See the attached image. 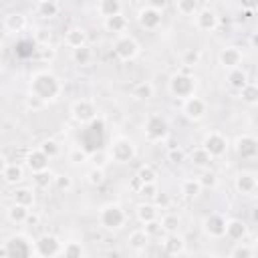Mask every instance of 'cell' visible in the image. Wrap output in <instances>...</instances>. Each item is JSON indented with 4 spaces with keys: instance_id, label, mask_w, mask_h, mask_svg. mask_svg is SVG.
<instances>
[{
    "instance_id": "18",
    "label": "cell",
    "mask_w": 258,
    "mask_h": 258,
    "mask_svg": "<svg viewBox=\"0 0 258 258\" xmlns=\"http://www.w3.org/2000/svg\"><path fill=\"white\" fill-rule=\"evenodd\" d=\"M218 58H220V64L224 69L232 71V69H238L242 64V50L238 46H224L220 50V56Z\"/></svg>"
},
{
    "instance_id": "46",
    "label": "cell",
    "mask_w": 258,
    "mask_h": 258,
    "mask_svg": "<svg viewBox=\"0 0 258 258\" xmlns=\"http://www.w3.org/2000/svg\"><path fill=\"white\" fill-rule=\"evenodd\" d=\"M103 181H105V169H101V167H91V169L87 171V183H89V185L97 187V185H101Z\"/></svg>"
},
{
    "instance_id": "43",
    "label": "cell",
    "mask_w": 258,
    "mask_h": 258,
    "mask_svg": "<svg viewBox=\"0 0 258 258\" xmlns=\"http://www.w3.org/2000/svg\"><path fill=\"white\" fill-rule=\"evenodd\" d=\"M38 149H40L48 159H54V157L60 155V145H58V141H54V139H44Z\"/></svg>"
},
{
    "instance_id": "54",
    "label": "cell",
    "mask_w": 258,
    "mask_h": 258,
    "mask_svg": "<svg viewBox=\"0 0 258 258\" xmlns=\"http://www.w3.org/2000/svg\"><path fill=\"white\" fill-rule=\"evenodd\" d=\"M54 185L60 191H69V189H73V179L67 173H60V175H54Z\"/></svg>"
},
{
    "instance_id": "55",
    "label": "cell",
    "mask_w": 258,
    "mask_h": 258,
    "mask_svg": "<svg viewBox=\"0 0 258 258\" xmlns=\"http://www.w3.org/2000/svg\"><path fill=\"white\" fill-rule=\"evenodd\" d=\"M38 46H44V44H48L50 42V32L48 30H44V28H40V30H36V34H34V38H32Z\"/></svg>"
},
{
    "instance_id": "8",
    "label": "cell",
    "mask_w": 258,
    "mask_h": 258,
    "mask_svg": "<svg viewBox=\"0 0 258 258\" xmlns=\"http://www.w3.org/2000/svg\"><path fill=\"white\" fill-rule=\"evenodd\" d=\"M103 137H105V119L97 115L83 129V145L81 147H85L87 151L89 149H95L97 151V149H101L99 145H103Z\"/></svg>"
},
{
    "instance_id": "13",
    "label": "cell",
    "mask_w": 258,
    "mask_h": 258,
    "mask_svg": "<svg viewBox=\"0 0 258 258\" xmlns=\"http://www.w3.org/2000/svg\"><path fill=\"white\" fill-rule=\"evenodd\" d=\"M181 113H183L189 121H200V119H204L206 113H208V103H206L202 97H198V95L187 97L185 101H181Z\"/></svg>"
},
{
    "instance_id": "56",
    "label": "cell",
    "mask_w": 258,
    "mask_h": 258,
    "mask_svg": "<svg viewBox=\"0 0 258 258\" xmlns=\"http://www.w3.org/2000/svg\"><path fill=\"white\" fill-rule=\"evenodd\" d=\"M30 44H34V40H20L18 46H16V52H18L20 56H28V54H32L36 48H26V46H30Z\"/></svg>"
},
{
    "instance_id": "38",
    "label": "cell",
    "mask_w": 258,
    "mask_h": 258,
    "mask_svg": "<svg viewBox=\"0 0 258 258\" xmlns=\"http://www.w3.org/2000/svg\"><path fill=\"white\" fill-rule=\"evenodd\" d=\"M189 159H191V163L196 165V167H202V169H206L214 159L210 157V153L204 149V147H196L191 153H189Z\"/></svg>"
},
{
    "instance_id": "32",
    "label": "cell",
    "mask_w": 258,
    "mask_h": 258,
    "mask_svg": "<svg viewBox=\"0 0 258 258\" xmlns=\"http://www.w3.org/2000/svg\"><path fill=\"white\" fill-rule=\"evenodd\" d=\"M60 256L62 258H85V248L79 240H69V242H62Z\"/></svg>"
},
{
    "instance_id": "28",
    "label": "cell",
    "mask_w": 258,
    "mask_h": 258,
    "mask_svg": "<svg viewBox=\"0 0 258 258\" xmlns=\"http://www.w3.org/2000/svg\"><path fill=\"white\" fill-rule=\"evenodd\" d=\"M2 177H4L6 183L16 185V183H20L22 177H24V167H22L20 163H8L6 169L2 171Z\"/></svg>"
},
{
    "instance_id": "15",
    "label": "cell",
    "mask_w": 258,
    "mask_h": 258,
    "mask_svg": "<svg viewBox=\"0 0 258 258\" xmlns=\"http://www.w3.org/2000/svg\"><path fill=\"white\" fill-rule=\"evenodd\" d=\"M161 18H163V12L151 8L149 4L141 6L139 12H137V22H139V26L145 28V30H157V28L161 26Z\"/></svg>"
},
{
    "instance_id": "17",
    "label": "cell",
    "mask_w": 258,
    "mask_h": 258,
    "mask_svg": "<svg viewBox=\"0 0 258 258\" xmlns=\"http://www.w3.org/2000/svg\"><path fill=\"white\" fill-rule=\"evenodd\" d=\"M234 187H236V191L242 194V196L254 194L256 187H258V177H256V173H254V171H240V173H236V177H234Z\"/></svg>"
},
{
    "instance_id": "1",
    "label": "cell",
    "mask_w": 258,
    "mask_h": 258,
    "mask_svg": "<svg viewBox=\"0 0 258 258\" xmlns=\"http://www.w3.org/2000/svg\"><path fill=\"white\" fill-rule=\"evenodd\" d=\"M62 91V85H60V79L50 73V71H36L32 77H30V85H28V95L36 97L38 101H42L44 105L52 103L58 99Z\"/></svg>"
},
{
    "instance_id": "6",
    "label": "cell",
    "mask_w": 258,
    "mask_h": 258,
    "mask_svg": "<svg viewBox=\"0 0 258 258\" xmlns=\"http://www.w3.org/2000/svg\"><path fill=\"white\" fill-rule=\"evenodd\" d=\"M107 153H109V159L115 161V163H129L137 155V147L129 137L119 135V137L113 139Z\"/></svg>"
},
{
    "instance_id": "51",
    "label": "cell",
    "mask_w": 258,
    "mask_h": 258,
    "mask_svg": "<svg viewBox=\"0 0 258 258\" xmlns=\"http://www.w3.org/2000/svg\"><path fill=\"white\" fill-rule=\"evenodd\" d=\"M200 50H196V48H189V50H185L183 52V67H189V69H194L198 62H200Z\"/></svg>"
},
{
    "instance_id": "45",
    "label": "cell",
    "mask_w": 258,
    "mask_h": 258,
    "mask_svg": "<svg viewBox=\"0 0 258 258\" xmlns=\"http://www.w3.org/2000/svg\"><path fill=\"white\" fill-rule=\"evenodd\" d=\"M198 181H200L202 189H216L218 187V175L210 169H204V173L198 177Z\"/></svg>"
},
{
    "instance_id": "12",
    "label": "cell",
    "mask_w": 258,
    "mask_h": 258,
    "mask_svg": "<svg viewBox=\"0 0 258 258\" xmlns=\"http://www.w3.org/2000/svg\"><path fill=\"white\" fill-rule=\"evenodd\" d=\"M60 250H62V242L54 234H42L34 242V252L40 258H54L60 254Z\"/></svg>"
},
{
    "instance_id": "48",
    "label": "cell",
    "mask_w": 258,
    "mask_h": 258,
    "mask_svg": "<svg viewBox=\"0 0 258 258\" xmlns=\"http://www.w3.org/2000/svg\"><path fill=\"white\" fill-rule=\"evenodd\" d=\"M54 56H56V50L50 44H44V46L36 48V58L40 62H50V60H54Z\"/></svg>"
},
{
    "instance_id": "2",
    "label": "cell",
    "mask_w": 258,
    "mask_h": 258,
    "mask_svg": "<svg viewBox=\"0 0 258 258\" xmlns=\"http://www.w3.org/2000/svg\"><path fill=\"white\" fill-rule=\"evenodd\" d=\"M34 242L24 234H12L0 250L2 258H34Z\"/></svg>"
},
{
    "instance_id": "33",
    "label": "cell",
    "mask_w": 258,
    "mask_h": 258,
    "mask_svg": "<svg viewBox=\"0 0 258 258\" xmlns=\"http://www.w3.org/2000/svg\"><path fill=\"white\" fill-rule=\"evenodd\" d=\"M58 10H60V4L54 2V0H40V2H36V12L42 18H54L58 14Z\"/></svg>"
},
{
    "instance_id": "50",
    "label": "cell",
    "mask_w": 258,
    "mask_h": 258,
    "mask_svg": "<svg viewBox=\"0 0 258 258\" xmlns=\"http://www.w3.org/2000/svg\"><path fill=\"white\" fill-rule=\"evenodd\" d=\"M159 191V187H157V183H141L139 185V189H137V194L141 196V198H145L147 202H151L153 200V196Z\"/></svg>"
},
{
    "instance_id": "10",
    "label": "cell",
    "mask_w": 258,
    "mask_h": 258,
    "mask_svg": "<svg viewBox=\"0 0 258 258\" xmlns=\"http://www.w3.org/2000/svg\"><path fill=\"white\" fill-rule=\"evenodd\" d=\"M200 147H204L210 153L212 159L222 157L228 151V137L224 133H220V131H210V133H206V137H204Z\"/></svg>"
},
{
    "instance_id": "22",
    "label": "cell",
    "mask_w": 258,
    "mask_h": 258,
    "mask_svg": "<svg viewBox=\"0 0 258 258\" xmlns=\"http://www.w3.org/2000/svg\"><path fill=\"white\" fill-rule=\"evenodd\" d=\"M48 157L36 147V149H30L28 155H26V167L32 171V173H38V171H44L48 169Z\"/></svg>"
},
{
    "instance_id": "7",
    "label": "cell",
    "mask_w": 258,
    "mask_h": 258,
    "mask_svg": "<svg viewBox=\"0 0 258 258\" xmlns=\"http://www.w3.org/2000/svg\"><path fill=\"white\" fill-rule=\"evenodd\" d=\"M113 52L117 54L119 60L129 62V60H133V58L139 56L141 46H139V42H137V38L133 34H127L125 32V34L115 36V40H113Z\"/></svg>"
},
{
    "instance_id": "44",
    "label": "cell",
    "mask_w": 258,
    "mask_h": 258,
    "mask_svg": "<svg viewBox=\"0 0 258 258\" xmlns=\"http://www.w3.org/2000/svg\"><path fill=\"white\" fill-rule=\"evenodd\" d=\"M69 161H71L73 165H83V163L89 161V151H87L85 147L77 145V147H73V149L69 151Z\"/></svg>"
},
{
    "instance_id": "23",
    "label": "cell",
    "mask_w": 258,
    "mask_h": 258,
    "mask_svg": "<svg viewBox=\"0 0 258 258\" xmlns=\"http://www.w3.org/2000/svg\"><path fill=\"white\" fill-rule=\"evenodd\" d=\"M135 216L143 226H147V224H153V222L159 220V210L151 202H143L135 208Z\"/></svg>"
},
{
    "instance_id": "36",
    "label": "cell",
    "mask_w": 258,
    "mask_h": 258,
    "mask_svg": "<svg viewBox=\"0 0 258 258\" xmlns=\"http://www.w3.org/2000/svg\"><path fill=\"white\" fill-rule=\"evenodd\" d=\"M54 175H56V173L50 171V169L32 173V183H34V187H38V189H46V187H50V185L54 183Z\"/></svg>"
},
{
    "instance_id": "24",
    "label": "cell",
    "mask_w": 258,
    "mask_h": 258,
    "mask_svg": "<svg viewBox=\"0 0 258 258\" xmlns=\"http://www.w3.org/2000/svg\"><path fill=\"white\" fill-rule=\"evenodd\" d=\"M103 26L107 32H113V34H125L127 26H129V20L127 16L121 12V14H115V16H109V18H103Z\"/></svg>"
},
{
    "instance_id": "58",
    "label": "cell",
    "mask_w": 258,
    "mask_h": 258,
    "mask_svg": "<svg viewBox=\"0 0 258 258\" xmlns=\"http://www.w3.org/2000/svg\"><path fill=\"white\" fill-rule=\"evenodd\" d=\"M26 226H38L40 224V214H36V212H28V216H26V222H24Z\"/></svg>"
},
{
    "instance_id": "4",
    "label": "cell",
    "mask_w": 258,
    "mask_h": 258,
    "mask_svg": "<svg viewBox=\"0 0 258 258\" xmlns=\"http://www.w3.org/2000/svg\"><path fill=\"white\" fill-rule=\"evenodd\" d=\"M196 89H198V81L194 75H181V73H175L171 75L169 83H167V91L171 97L179 99V101H185L187 97H194L196 95Z\"/></svg>"
},
{
    "instance_id": "14",
    "label": "cell",
    "mask_w": 258,
    "mask_h": 258,
    "mask_svg": "<svg viewBox=\"0 0 258 258\" xmlns=\"http://www.w3.org/2000/svg\"><path fill=\"white\" fill-rule=\"evenodd\" d=\"M226 222H228V218H226L224 214L212 212V214H208V216L202 220V228H204V232H206L210 238H224Z\"/></svg>"
},
{
    "instance_id": "26",
    "label": "cell",
    "mask_w": 258,
    "mask_h": 258,
    "mask_svg": "<svg viewBox=\"0 0 258 258\" xmlns=\"http://www.w3.org/2000/svg\"><path fill=\"white\" fill-rule=\"evenodd\" d=\"M64 44L69 48H79L83 44H87V30L81 26H73L64 32Z\"/></svg>"
},
{
    "instance_id": "25",
    "label": "cell",
    "mask_w": 258,
    "mask_h": 258,
    "mask_svg": "<svg viewBox=\"0 0 258 258\" xmlns=\"http://www.w3.org/2000/svg\"><path fill=\"white\" fill-rule=\"evenodd\" d=\"M226 83L230 85V89H234V91H242L250 81H248V73L242 69V67H238V69H232V71H228V75H226Z\"/></svg>"
},
{
    "instance_id": "19",
    "label": "cell",
    "mask_w": 258,
    "mask_h": 258,
    "mask_svg": "<svg viewBox=\"0 0 258 258\" xmlns=\"http://www.w3.org/2000/svg\"><path fill=\"white\" fill-rule=\"evenodd\" d=\"M224 236H226L228 240H232V242L244 240V238L248 236V226H246V222H242V220H238V218L228 220V222H226V232H224Z\"/></svg>"
},
{
    "instance_id": "9",
    "label": "cell",
    "mask_w": 258,
    "mask_h": 258,
    "mask_svg": "<svg viewBox=\"0 0 258 258\" xmlns=\"http://www.w3.org/2000/svg\"><path fill=\"white\" fill-rule=\"evenodd\" d=\"M71 117L77 123H81V125L91 123L97 117V105H95V101L93 99H77L71 105Z\"/></svg>"
},
{
    "instance_id": "59",
    "label": "cell",
    "mask_w": 258,
    "mask_h": 258,
    "mask_svg": "<svg viewBox=\"0 0 258 258\" xmlns=\"http://www.w3.org/2000/svg\"><path fill=\"white\" fill-rule=\"evenodd\" d=\"M8 163H10V161L6 159V155H4V153H0V175H2V171L6 169V165H8Z\"/></svg>"
},
{
    "instance_id": "52",
    "label": "cell",
    "mask_w": 258,
    "mask_h": 258,
    "mask_svg": "<svg viewBox=\"0 0 258 258\" xmlns=\"http://www.w3.org/2000/svg\"><path fill=\"white\" fill-rule=\"evenodd\" d=\"M91 159H93L95 167H101V169L111 161V159H109V153H107L105 149H97V151H93V157H91Z\"/></svg>"
},
{
    "instance_id": "11",
    "label": "cell",
    "mask_w": 258,
    "mask_h": 258,
    "mask_svg": "<svg viewBox=\"0 0 258 258\" xmlns=\"http://www.w3.org/2000/svg\"><path fill=\"white\" fill-rule=\"evenodd\" d=\"M194 22H196V28H198V30H202V32H214V30L218 28V24H220V16H218V12H216L212 6L204 4V6H200V10L196 12Z\"/></svg>"
},
{
    "instance_id": "34",
    "label": "cell",
    "mask_w": 258,
    "mask_h": 258,
    "mask_svg": "<svg viewBox=\"0 0 258 258\" xmlns=\"http://www.w3.org/2000/svg\"><path fill=\"white\" fill-rule=\"evenodd\" d=\"M179 189H181L183 198H187V200H196V198L202 194V185H200L198 177H187V179H183Z\"/></svg>"
},
{
    "instance_id": "5",
    "label": "cell",
    "mask_w": 258,
    "mask_h": 258,
    "mask_svg": "<svg viewBox=\"0 0 258 258\" xmlns=\"http://www.w3.org/2000/svg\"><path fill=\"white\" fill-rule=\"evenodd\" d=\"M99 224L105 230H121L127 224V214L119 204H105L99 208Z\"/></svg>"
},
{
    "instance_id": "31",
    "label": "cell",
    "mask_w": 258,
    "mask_h": 258,
    "mask_svg": "<svg viewBox=\"0 0 258 258\" xmlns=\"http://www.w3.org/2000/svg\"><path fill=\"white\" fill-rule=\"evenodd\" d=\"M71 58H73L75 64H79V67H87V64L93 60V48H91L89 44H83V46H79V48H73Z\"/></svg>"
},
{
    "instance_id": "16",
    "label": "cell",
    "mask_w": 258,
    "mask_h": 258,
    "mask_svg": "<svg viewBox=\"0 0 258 258\" xmlns=\"http://www.w3.org/2000/svg\"><path fill=\"white\" fill-rule=\"evenodd\" d=\"M234 149H236L238 157H242V159H254L258 155V139L254 135H250V133H244V135H240L236 139Z\"/></svg>"
},
{
    "instance_id": "49",
    "label": "cell",
    "mask_w": 258,
    "mask_h": 258,
    "mask_svg": "<svg viewBox=\"0 0 258 258\" xmlns=\"http://www.w3.org/2000/svg\"><path fill=\"white\" fill-rule=\"evenodd\" d=\"M151 204L161 212V210H167V208L171 206V198H169V194H165V191H157V194L153 196Z\"/></svg>"
},
{
    "instance_id": "21",
    "label": "cell",
    "mask_w": 258,
    "mask_h": 258,
    "mask_svg": "<svg viewBox=\"0 0 258 258\" xmlns=\"http://www.w3.org/2000/svg\"><path fill=\"white\" fill-rule=\"evenodd\" d=\"M161 246H163V250H165L169 256H179V254H183V250H185V240H183V236H179L177 232H173V234H165V236H163Z\"/></svg>"
},
{
    "instance_id": "53",
    "label": "cell",
    "mask_w": 258,
    "mask_h": 258,
    "mask_svg": "<svg viewBox=\"0 0 258 258\" xmlns=\"http://www.w3.org/2000/svg\"><path fill=\"white\" fill-rule=\"evenodd\" d=\"M167 159H169L171 163H181V161H185V151H183L181 147L173 145V147H169V151H167Z\"/></svg>"
},
{
    "instance_id": "3",
    "label": "cell",
    "mask_w": 258,
    "mask_h": 258,
    "mask_svg": "<svg viewBox=\"0 0 258 258\" xmlns=\"http://www.w3.org/2000/svg\"><path fill=\"white\" fill-rule=\"evenodd\" d=\"M143 137L151 143L165 141L169 137V123L161 113H151L145 117L143 123Z\"/></svg>"
},
{
    "instance_id": "35",
    "label": "cell",
    "mask_w": 258,
    "mask_h": 258,
    "mask_svg": "<svg viewBox=\"0 0 258 258\" xmlns=\"http://www.w3.org/2000/svg\"><path fill=\"white\" fill-rule=\"evenodd\" d=\"M28 212H30V208H24V206H20V204H12L8 210H6V216H8V220L12 222V224H24L26 222V216H28Z\"/></svg>"
},
{
    "instance_id": "30",
    "label": "cell",
    "mask_w": 258,
    "mask_h": 258,
    "mask_svg": "<svg viewBox=\"0 0 258 258\" xmlns=\"http://www.w3.org/2000/svg\"><path fill=\"white\" fill-rule=\"evenodd\" d=\"M12 198H14V204H20L24 208H32L34 206V189L32 187H16L12 191Z\"/></svg>"
},
{
    "instance_id": "47",
    "label": "cell",
    "mask_w": 258,
    "mask_h": 258,
    "mask_svg": "<svg viewBox=\"0 0 258 258\" xmlns=\"http://www.w3.org/2000/svg\"><path fill=\"white\" fill-rule=\"evenodd\" d=\"M230 258H254V248L248 246V244H244V242H240V244H236L232 248Z\"/></svg>"
},
{
    "instance_id": "29",
    "label": "cell",
    "mask_w": 258,
    "mask_h": 258,
    "mask_svg": "<svg viewBox=\"0 0 258 258\" xmlns=\"http://www.w3.org/2000/svg\"><path fill=\"white\" fill-rule=\"evenodd\" d=\"M97 12L103 16V18H109V16H115V14H121L123 12V4L119 0H101L97 4Z\"/></svg>"
},
{
    "instance_id": "20",
    "label": "cell",
    "mask_w": 258,
    "mask_h": 258,
    "mask_svg": "<svg viewBox=\"0 0 258 258\" xmlns=\"http://www.w3.org/2000/svg\"><path fill=\"white\" fill-rule=\"evenodd\" d=\"M4 30L10 32V34H16V32H22L26 26H28V18L22 14V12H8L4 16Z\"/></svg>"
},
{
    "instance_id": "40",
    "label": "cell",
    "mask_w": 258,
    "mask_h": 258,
    "mask_svg": "<svg viewBox=\"0 0 258 258\" xmlns=\"http://www.w3.org/2000/svg\"><path fill=\"white\" fill-rule=\"evenodd\" d=\"M173 6L179 16H196V12L200 10V4L196 0H177Z\"/></svg>"
},
{
    "instance_id": "41",
    "label": "cell",
    "mask_w": 258,
    "mask_h": 258,
    "mask_svg": "<svg viewBox=\"0 0 258 258\" xmlns=\"http://www.w3.org/2000/svg\"><path fill=\"white\" fill-rule=\"evenodd\" d=\"M135 177L139 179V183H157V181H155V179H157V173H155L153 165H149V163L141 165V167L137 169V175H135Z\"/></svg>"
},
{
    "instance_id": "37",
    "label": "cell",
    "mask_w": 258,
    "mask_h": 258,
    "mask_svg": "<svg viewBox=\"0 0 258 258\" xmlns=\"http://www.w3.org/2000/svg\"><path fill=\"white\" fill-rule=\"evenodd\" d=\"M153 95H155V87L149 81H141L133 87V97L139 101H149Z\"/></svg>"
},
{
    "instance_id": "27",
    "label": "cell",
    "mask_w": 258,
    "mask_h": 258,
    "mask_svg": "<svg viewBox=\"0 0 258 258\" xmlns=\"http://www.w3.org/2000/svg\"><path fill=\"white\" fill-rule=\"evenodd\" d=\"M127 242H129V248H131V250L141 252V250H145L147 244H149V234L145 232V228H137V230H133V232L129 234Z\"/></svg>"
},
{
    "instance_id": "39",
    "label": "cell",
    "mask_w": 258,
    "mask_h": 258,
    "mask_svg": "<svg viewBox=\"0 0 258 258\" xmlns=\"http://www.w3.org/2000/svg\"><path fill=\"white\" fill-rule=\"evenodd\" d=\"M159 226H161V230L165 232V234H173V232H177V228H179V216L177 214H163L161 218H159Z\"/></svg>"
},
{
    "instance_id": "42",
    "label": "cell",
    "mask_w": 258,
    "mask_h": 258,
    "mask_svg": "<svg viewBox=\"0 0 258 258\" xmlns=\"http://www.w3.org/2000/svg\"><path fill=\"white\" fill-rule=\"evenodd\" d=\"M240 97H242V101L246 105H256L258 103V87H256V83H248L240 91Z\"/></svg>"
},
{
    "instance_id": "57",
    "label": "cell",
    "mask_w": 258,
    "mask_h": 258,
    "mask_svg": "<svg viewBox=\"0 0 258 258\" xmlns=\"http://www.w3.org/2000/svg\"><path fill=\"white\" fill-rule=\"evenodd\" d=\"M24 105H26V109H32V111H40V109H44V107H46L42 101H38V99H36V97H32V95H28V97H26Z\"/></svg>"
}]
</instances>
